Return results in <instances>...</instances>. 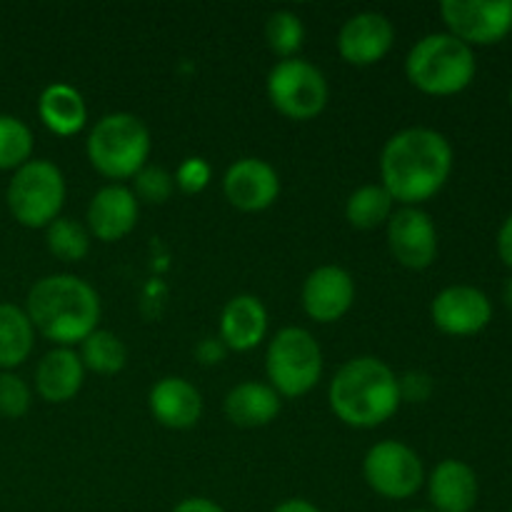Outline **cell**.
Instances as JSON below:
<instances>
[{
	"label": "cell",
	"instance_id": "1",
	"mask_svg": "<svg viewBox=\"0 0 512 512\" xmlns=\"http://www.w3.org/2000/svg\"><path fill=\"white\" fill-rule=\"evenodd\" d=\"M453 170V148L433 128H405L385 143L380 155L383 188L395 203L418 208L443 190Z\"/></svg>",
	"mask_w": 512,
	"mask_h": 512
},
{
	"label": "cell",
	"instance_id": "2",
	"mask_svg": "<svg viewBox=\"0 0 512 512\" xmlns=\"http://www.w3.org/2000/svg\"><path fill=\"white\" fill-rule=\"evenodd\" d=\"M25 313L35 333L58 348H73L98 330L100 298L78 275H45L30 288Z\"/></svg>",
	"mask_w": 512,
	"mask_h": 512
},
{
	"label": "cell",
	"instance_id": "3",
	"mask_svg": "<svg viewBox=\"0 0 512 512\" xmlns=\"http://www.w3.org/2000/svg\"><path fill=\"white\" fill-rule=\"evenodd\" d=\"M330 410L340 423L358 430L388 423L400 408L398 378L373 355L353 358L335 373L328 388Z\"/></svg>",
	"mask_w": 512,
	"mask_h": 512
},
{
	"label": "cell",
	"instance_id": "4",
	"mask_svg": "<svg viewBox=\"0 0 512 512\" xmlns=\"http://www.w3.org/2000/svg\"><path fill=\"white\" fill-rule=\"evenodd\" d=\"M405 75L425 95H455L475 78V53L450 33H430L410 48Z\"/></svg>",
	"mask_w": 512,
	"mask_h": 512
},
{
	"label": "cell",
	"instance_id": "5",
	"mask_svg": "<svg viewBox=\"0 0 512 512\" xmlns=\"http://www.w3.org/2000/svg\"><path fill=\"white\" fill-rule=\"evenodd\" d=\"M85 153L103 178H135L148 165L150 130L133 113L103 115L90 130Z\"/></svg>",
	"mask_w": 512,
	"mask_h": 512
},
{
	"label": "cell",
	"instance_id": "6",
	"mask_svg": "<svg viewBox=\"0 0 512 512\" xmlns=\"http://www.w3.org/2000/svg\"><path fill=\"white\" fill-rule=\"evenodd\" d=\"M270 388L280 398H303L323 375V350L305 328H283L270 340L265 353Z\"/></svg>",
	"mask_w": 512,
	"mask_h": 512
},
{
	"label": "cell",
	"instance_id": "7",
	"mask_svg": "<svg viewBox=\"0 0 512 512\" xmlns=\"http://www.w3.org/2000/svg\"><path fill=\"white\" fill-rule=\"evenodd\" d=\"M5 203L23 228H48L55 218H60L65 203L63 170L50 160L30 158L10 178Z\"/></svg>",
	"mask_w": 512,
	"mask_h": 512
},
{
	"label": "cell",
	"instance_id": "8",
	"mask_svg": "<svg viewBox=\"0 0 512 512\" xmlns=\"http://www.w3.org/2000/svg\"><path fill=\"white\" fill-rule=\"evenodd\" d=\"M328 80L313 63L300 58L280 60L268 73V98L290 120H313L328 105Z\"/></svg>",
	"mask_w": 512,
	"mask_h": 512
},
{
	"label": "cell",
	"instance_id": "9",
	"mask_svg": "<svg viewBox=\"0 0 512 512\" xmlns=\"http://www.w3.org/2000/svg\"><path fill=\"white\" fill-rule=\"evenodd\" d=\"M363 475L370 490L388 500H408L423 488L425 468L420 455L400 440H383L365 453Z\"/></svg>",
	"mask_w": 512,
	"mask_h": 512
},
{
	"label": "cell",
	"instance_id": "10",
	"mask_svg": "<svg viewBox=\"0 0 512 512\" xmlns=\"http://www.w3.org/2000/svg\"><path fill=\"white\" fill-rule=\"evenodd\" d=\"M448 33L465 45H493L512 30V0H443Z\"/></svg>",
	"mask_w": 512,
	"mask_h": 512
},
{
	"label": "cell",
	"instance_id": "11",
	"mask_svg": "<svg viewBox=\"0 0 512 512\" xmlns=\"http://www.w3.org/2000/svg\"><path fill=\"white\" fill-rule=\"evenodd\" d=\"M388 248L395 263L408 270H425L438 258V230L425 210L403 208L395 210L388 220Z\"/></svg>",
	"mask_w": 512,
	"mask_h": 512
},
{
	"label": "cell",
	"instance_id": "12",
	"mask_svg": "<svg viewBox=\"0 0 512 512\" xmlns=\"http://www.w3.org/2000/svg\"><path fill=\"white\" fill-rule=\"evenodd\" d=\"M223 193L233 208L243 213H260L278 200L280 175L268 160L240 158L225 170Z\"/></svg>",
	"mask_w": 512,
	"mask_h": 512
},
{
	"label": "cell",
	"instance_id": "13",
	"mask_svg": "<svg viewBox=\"0 0 512 512\" xmlns=\"http://www.w3.org/2000/svg\"><path fill=\"white\" fill-rule=\"evenodd\" d=\"M395 43V28L388 15L365 10L343 23L338 33V53L345 63L355 68H368L380 63Z\"/></svg>",
	"mask_w": 512,
	"mask_h": 512
},
{
	"label": "cell",
	"instance_id": "14",
	"mask_svg": "<svg viewBox=\"0 0 512 512\" xmlns=\"http://www.w3.org/2000/svg\"><path fill=\"white\" fill-rule=\"evenodd\" d=\"M430 315L445 335H475L493 318V305L483 290L473 285H450L435 295Z\"/></svg>",
	"mask_w": 512,
	"mask_h": 512
},
{
	"label": "cell",
	"instance_id": "15",
	"mask_svg": "<svg viewBox=\"0 0 512 512\" xmlns=\"http://www.w3.org/2000/svg\"><path fill=\"white\" fill-rule=\"evenodd\" d=\"M355 303L353 275L340 265H320L303 283V310L315 323H338Z\"/></svg>",
	"mask_w": 512,
	"mask_h": 512
},
{
	"label": "cell",
	"instance_id": "16",
	"mask_svg": "<svg viewBox=\"0 0 512 512\" xmlns=\"http://www.w3.org/2000/svg\"><path fill=\"white\" fill-rule=\"evenodd\" d=\"M140 215V203L133 195V190L125 188V185L113 183L100 188L98 193L90 198L88 205V233L90 238L103 240V243H115V240H123L125 235L133 233V228L138 225Z\"/></svg>",
	"mask_w": 512,
	"mask_h": 512
},
{
	"label": "cell",
	"instance_id": "17",
	"mask_svg": "<svg viewBox=\"0 0 512 512\" xmlns=\"http://www.w3.org/2000/svg\"><path fill=\"white\" fill-rule=\"evenodd\" d=\"M148 408L155 423L168 430H190L203 415V398L190 380L168 375L150 388Z\"/></svg>",
	"mask_w": 512,
	"mask_h": 512
},
{
	"label": "cell",
	"instance_id": "18",
	"mask_svg": "<svg viewBox=\"0 0 512 512\" xmlns=\"http://www.w3.org/2000/svg\"><path fill=\"white\" fill-rule=\"evenodd\" d=\"M268 335V310L255 295H235L220 315V340L235 353L258 348Z\"/></svg>",
	"mask_w": 512,
	"mask_h": 512
},
{
	"label": "cell",
	"instance_id": "19",
	"mask_svg": "<svg viewBox=\"0 0 512 512\" xmlns=\"http://www.w3.org/2000/svg\"><path fill=\"white\" fill-rule=\"evenodd\" d=\"M478 475L463 460H443L428 478V495L435 512H470L478 503Z\"/></svg>",
	"mask_w": 512,
	"mask_h": 512
},
{
	"label": "cell",
	"instance_id": "20",
	"mask_svg": "<svg viewBox=\"0 0 512 512\" xmlns=\"http://www.w3.org/2000/svg\"><path fill=\"white\" fill-rule=\"evenodd\" d=\"M85 368L73 348H55L43 355L35 368V390L45 403H68L80 393Z\"/></svg>",
	"mask_w": 512,
	"mask_h": 512
},
{
	"label": "cell",
	"instance_id": "21",
	"mask_svg": "<svg viewBox=\"0 0 512 512\" xmlns=\"http://www.w3.org/2000/svg\"><path fill=\"white\" fill-rule=\"evenodd\" d=\"M280 395L270 385L245 380L225 395V415L238 428H263L280 415Z\"/></svg>",
	"mask_w": 512,
	"mask_h": 512
},
{
	"label": "cell",
	"instance_id": "22",
	"mask_svg": "<svg viewBox=\"0 0 512 512\" xmlns=\"http://www.w3.org/2000/svg\"><path fill=\"white\" fill-rule=\"evenodd\" d=\"M38 115L50 133L60 138L80 133L88 120V105H85L80 90L68 83H53L40 93Z\"/></svg>",
	"mask_w": 512,
	"mask_h": 512
},
{
	"label": "cell",
	"instance_id": "23",
	"mask_svg": "<svg viewBox=\"0 0 512 512\" xmlns=\"http://www.w3.org/2000/svg\"><path fill=\"white\" fill-rule=\"evenodd\" d=\"M35 328L28 313L13 303H0V373H13L33 353Z\"/></svg>",
	"mask_w": 512,
	"mask_h": 512
},
{
	"label": "cell",
	"instance_id": "24",
	"mask_svg": "<svg viewBox=\"0 0 512 512\" xmlns=\"http://www.w3.org/2000/svg\"><path fill=\"white\" fill-rule=\"evenodd\" d=\"M395 213V200L383 185H360L345 203V218L358 230H375L388 225Z\"/></svg>",
	"mask_w": 512,
	"mask_h": 512
},
{
	"label": "cell",
	"instance_id": "25",
	"mask_svg": "<svg viewBox=\"0 0 512 512\" xmlns=\"http://www.w3.org/2000/svg\"><path fill=\"white\" fill-rule=\"evenodd\" d=\"M80 360L85 370H93L98 375H115L125 368L128 350L123 340L110 330H95L80 343Z\"/></svg>",
	"mask_w": 512,
	"mask_h": 512
},
{
	"label": "cell",
	"instance_id": "26",
	"mask_svg": "<svg viewBox=\"0 0 512 512\" xmlns=\"http://www.w3.org/2000/svg\"><path fill=\"white\" fill-rule=\"evenodd\" d=\"M45 245L63 263H80L90 250V233L73 218H55L45 228Z\"/></svg>",
	"mask_w": 512,
	"mask_h": 512
},
{
	"label": "cell",
	"instance_id": "27",
	"mask_svg": "<svg viewBox=\"0 0 512 512\" xmlns=\"http://www.w3.org/2000/svg\"><path fill=\"white\" fill-rule=\"evenodd\" d=\"M33 155V133L15 115L0 113V170H18Z\"/></svg>",
	"mask_w": 512,
	"mask_h": 512
},
{
	"label": "cell",
	"instance_id": "28",
	"mask_svg": "<svg viewBox=\"0 0 512 512\" xmlns=\"http://www.w3.org/2000/svg\"><path fill=\"white\" fill-rule=\"evenodd\" d=\"M265 40H268V48L280 60L295 58L305 40L303 20L295 13H290V10H275L268 18V23H265Z\"/></svg>",
	"mask_w": 512,
	"mask_h": 512
},
{
	"label": "cell",
	"instance_id": "29",
	"mask_svg": "<svg viewBox=\"0 0 512 512\" xmlns=\"http://www.w3.org/2000/svg\"><path fill=\"white\" fill-rule=\"evenodd\" d=\"M133 180V195L138 198V203L163 205L168 203L175 190V178L160 165H145Z\"/></svg>",
	"mask_w": 512,
	"mask_h": 512
},
{
	"label": "cell",
	"instance_id": "30",
	"mask_svg": "<svg viewBox=\"0 0 512 512\" xmlns=\"http://www.w3.org/2000/svg\"><path fill=\"white\" fill-rule=\"evenodd\" d=\"M30 395L28 383L15 373H0V415L8 420L23 418L30 410Z\"/></svg>",
	"mask_w": 512,
	"mask_h": 512
},
{
	"label": "cell",
	"instance_id": "31",
	"mask_svg": "<svg viewBox=\"0 0 512 512\" xmlns=\"http://www.w3.org/2000/svg\"><path fill=\"white\" fill-rule=\"evenodd\" d=\"M175 185H178L183 193L198 195L208 188L210 183V165L203 158H185L183 163L175 170Z\"/></svg>",
	"mask_w": 512,
	"mask_h": 512
},
{
	"label": "cell",
	"instance_id": "32",
	"mask_svg": "<svg viewBox=\"0 0 512 512\" xmlns=\"http://www.w3.org/2000/svg\"><path fill=\"white\" fill-rule=\"evenodd\" d=\"M398 390L403 403H425L433 393V378L423 370H410L398 378Z\"/></svg>",
	"mask_w": 512,
	"mask_h": 512
},
{
	"label": "cell",
	"instance_id": "33",
	"mask_svg": "<svg viewBox=\"0 0 512 512\" xmlns=\"http://www.w3.org/2000/svg\"><path fill=\"white\" fill-rule=\"evenodd\" d=\"M225 355H228V348L220 338H203L195 345V358L200 365H218L223 363Z\"/></svg>",
	"mask_w": 512,
	"mask_h": 512
},
{
	"label": "cell",
	"instance_id": "34",
	"mask_svg": "<svg viewBox=\"0 0 512 512\" xmlns=\"http://www.w3.org/2000/svg\"><path fill=\"white\" fill-rule=\"evenodd\" d=\"M498 253L503 263L512 268V215H508V220H505L498 233Z\"/></svg>",
	"mask_w": 512,
	"mask_h": 512
},
{
	"label": "cell",
	"instance_id": "35",
	"mask_svg": "<svg viewBox=\"0 0 512 512\" xmlns=\"http://www.w3.org/2000/svg\"><path fill=\"white\" fill-rule=\"evenodd\" d=\"M173 512H225V510L208 498H188L183 500V503L175 505Z\"/></svg>",
	"mask_w": 512,
	"mask_h": 512
},
{
	"label": "cell",
	"instance_id": "36",
	"mask_svg": "<svg viewBox=\"0 0 512 512\" xmlns=\"http://www.w3.org/2000/svg\"><path fill=\"white\" fill-rule=\"evenodd\" d=\"M273 512H320V510L315 508L313 503H308V500L293 498V500H285V503H280Z\"/></svg>",
	"mask_w": 512,
	"mask_h": 512
},
{
	"label": "cell",
	"instance_id": "37",
	"mask_svg": "<svg viewBox=\"0 0 512 512\" xmlns=\"http://www.w3.org/2000/svg\"><path fill=\"white\" fill-rule=\"evenodd\" d=\"M503 298H505V305H508V308L512 310V278L508 280V285H505V290H503Z\"/></svg>",
	"mask_w": 512,
	"mask_h": 512
},
{
	"label": "cell",
	"instance_id": "38",
	"mask_svg": "<svg viewBox=\"0 0 512 512\" xmlns=\"http://www.w3.org/2000/svg\"><path fill=\"white\" fill-rule=\"evenodd\" d=\"M410 512H430V510H410Z\"/></svg>",
	"mask_w": 512,
	"mask_h": 512
},
{
	"label": "cell",
	"instance_id": "39",
	"mask_svg": "<svg viewBox=\"0 0 512 512\" xmlns=\"http://www.w3.org/2000/svg\"><path fill=\"white\" fill-rule=\"evenodd\" d=\"M510 103H512V90H510Z\"/></svg>",
	"mask_w": 512,
	"mask_h": 512
},
{
	"label": "cell",
	"instance_id": "40",
	"mask_svg": "<svg viewBox=\"0 0 512 512\" xmlns=\"http://www.w3.org/2000/svg\"><path fill=\"white\" fill-rule=\"evenodd\" d=\"M510 512H512V508H510Z\"/></svg>",
	"mask_w": 512,
	"mask_h": 512
}]
</instances>
